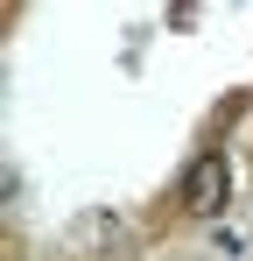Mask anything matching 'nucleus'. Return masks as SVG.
<instances>
[{
	"mask_svg": "<svg viewBox=\"0 0 253 261\" xmlns=\"http://www.w3.org/2000/svg\"><path fill=\"white\" fill-rule=\"evenodd\" d=\"M225 184H232V176H225V155H197L190 176H183V205H190L197 219L225 212Z\"/></svg>",
	"mask_w": 253,
	"mask_h": 261,
	"instance_id": "obj_1",
	"label": "nucleus"
}]
</instances>
